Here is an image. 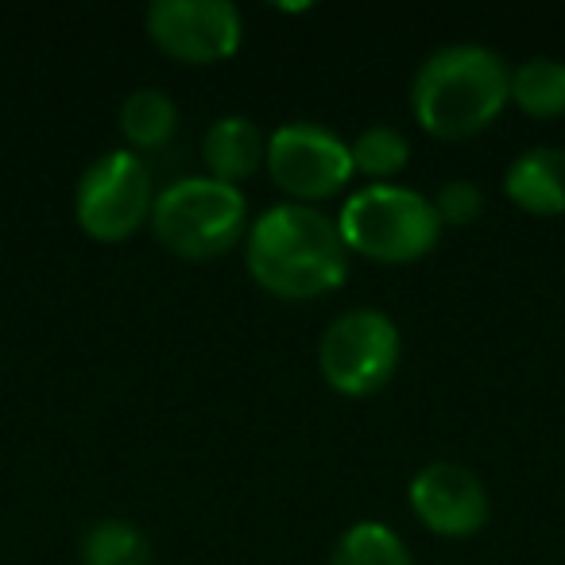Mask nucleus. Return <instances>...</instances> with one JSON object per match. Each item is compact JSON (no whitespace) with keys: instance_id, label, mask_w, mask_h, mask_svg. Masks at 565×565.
<instances>
[{"instance_id":"nucleus-1","label":"nucleus","mask_w":565,"mask_h":565,"mask_svg":"<svg viewBox=\"0 0 565 565\" xmlns=\"http://www.w3.org/2000/svg\"><path fill=\"white\" fill-rule=\"evenodd\" d=\"M252 279L279 299H318L349 275V248L333 217L307 202H279L248 228Z\"/></svg>"},{"instance_id":"nucleus-2","label":"nucleus","mask_w":565,"mask_h":565,"mask_svg":"<svg viewBox=\"0 0 565 565\" xmlns=\"http://www.w3.org/2000/svg\"><path fill=\"white\" fill-rule=\"evenodd\" d=\"M511 102V71L500 51L484 43H446L418 63L411 105L418 125L441 140L488 128Z\"/></svg>"},{"instance_id":"nucleus-3","label":"nucleus","mask_w":565,"mask_h":565,"mask_svg":"<svg viewBox=\"0 0 565 565\" xmlns=\"http://www.w3.org/2000/svg\"><path fill=\"white\" fill-rule=\"evenodd\" d=\"M341 241L380 264H411L438 244L441 221L426 194L395 182H372L345 198L338 213Z\"/></svg>"},{"instance_id":"nucleus-4","label":"nucleus","mask_w":565,"mask_h":565,"mask_svg":"<svg viewBox=\"0 0 565 565\" xmlns=\"http://www.w3.org/2000/svg\"><path fill=\"white\" fill-rule=\"evenodd\" d=\"M151 228L174 256L213 259L248 233V202L233 182H221L213 174H186L156 194Z\"/></svg>"},{"instance_id":"nucleus-5","label":"nucleus","mask_w":565,"mask_h":565,"mask_svg":"<svg viewBox=\"0 0 565 565\" xmlns=\"http://www.w3.org/2000/svg\"><path fill=\"white\" fill-rule=\"evenodd\" d=\"M403 356L399 326L384 310L356 307L326 326L318 341V369L341 395H372L395 376Z\"/></svg>"},{"instance_id":"nucleus-6","label":"nucleus","mask_w":565,"mask_h":565,"mask_svg":"<svg viewBox=\"0 0 565 565\" xmlns=\"http://www.w3.org/2000/svg\"><path fill=\"white\" fill-rule=\"evenodd\" d=\"M151 167L128 148L97 156L74 186V217L94 241H125L151 221Z\"/></svg>"},{"instance_id":"nucleus-7","label":"nucleus","mask_w":565,"mask_h":565,"mask_svg":"<svg viewBox=\"0 0 565 565\" xmlns=\"http://www.w3.org/2000/svg\"><path fill=\"white\" fill-rule=\"evenodd\" d=\"M267 167L271 179L299 202L330 198L353 179V151L333 128L318 120L282 125L267 140Z\"/></svg>"},{"instance_id":"nucleus-8","label":"nucleus","mask_w":565,"mask_h":565,"mask_svg":"<svg viewBox=\"0 0 565 565\" xmlns=\"http://www.w3.org/2000/svg\"><path fill=\"white\" fill-rule=\"evenodd\" d=\"M148 35L182 63H221L241 47V9L228 0H151Z\"/></svg>"},{"instance_id":"nucleus-9","label":"nucleus","mask_w":565,"mask_h":565,"mask_svg":"<svg viewBox=\"0 0 565 565\" xmlns=\"http://www.w3.org/2000/svg\"><path fill=\"white\" fill-rule=\"evenodd\" d=\"M411 508L415 515L430 526L434 534L446 539H469L492 515L488 488L472 469L457 461H430L415 472L411 480Z\"/></svg>"},{"instance_id":"nucleus-10","label":"nucleus","mask_w":565,"mask_h":565,"mask_svg":"<svg viewBox=\"0 0 565 565\" xmlns=\"http://www.w3.org/2000/svg\"><path fill=\"white\" fill-rule=\"evenodd\" d=\"M503 190L526 213H539V217L565 213V148L539 143L519 151L503 174Z\"/></svg>"},{"instance_id":"nucleus-11","label":"nucleus","mask_w":565,"mask_h":565,"mask_svg":"<svg viewBox=\"0 0 565 565\" xmlns=\"http://www.w3.org/2000/svg\"><path fill=\"white\" fill-rule=\"evenodd\" d=\"M202 159L213 179L233 182L236 186V182L256 171L259 159H267V143H264V136H259L256 120L241 117V113H228V117H217L205 128Z\"/></svg>"},{"instance_id":"nucleus-12","label":"nucleus","mask_w":565,"mask_h":565,"mask_svg":"<svg viewBox=\"0 0 565 565\" xmlns=\"http://www.w3.org/2000/svg\"><path fill=\"white\" fill-rule=\"evenodd\" d=\"M179 128V109H174L171 94L163 89H136L128 94V102L120 105V132L128 136V143L140 151H156V148H167Z\"/></svg>"},{"instance_id":"nucleus-13","label":"nucleus","mask_w":565,"mask_h":565,"mask_svg":"<svg viewBox=\"0 0 565 565\" xmlns=\"http://www.w3.org/2000/svg\"><path fill=\"white\" fill-rule=\"evenodd\" d=\"M511 102L531 117H562L565 113V63L562 58H526L511 71Z\"/></svg>"},{"instance_id":"nucleus-14","label":"nucleus","mask_w":565,"mask_h":565,"mask_svg":"<svg viewBox=\"0 0 565 565\" xmlns=\"http://www.w3.org/2000/svg\"><path fill=\"white\" fill-rule=\"evenodd\" d=\"M330 565H415L407 542L380 519H361L338 539Z\"/></svg>"},{"instance_id":"nucleus-15","label":"nucleus","mask_w":565,"mask_h":565,"mask_svg":"<svg viewBox=\"0 0 565 565\" xmlns=\"http://www.w3.org/2000/svg\"><path fill=\"white\" fill-rule=\"evenodd\" d=\"M86 565H151V542L128 519H102L82 534Z\"/></svg>"},{"instance_id":"nucleus-16","label":"nucleus","mask_w":565,"mask_h":565,"mask_svg":"<svg viewBox=\"0 0 565 565\" xmlns=\"http://www.w3.org/2000/svg\"><path fill=\"white\" fill-rule=\"evenodd\" d=\"M349 151H353V171H364L372 179H387V174L407 167L411 140L395 125H369L364 132H356Z\"/></svg>"},{"instance_id":"nucleus-17","label":"nucleus","mask_w":565,"mask_h":565,"mask_svg":"<svg viewBox=\"0 0 565 565\" xmlns=\"http://www.w3.org/2000/svg\"><path fill=\"white\" fill-rule=\"evenodd\" d=\"M434 210H438L441 225H472V221L484 213V194H480L477 182L469 179H449L446 186L434 198Z\"/></svg>"}]
</instances>
